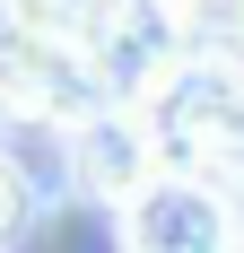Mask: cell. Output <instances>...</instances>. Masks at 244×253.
Returning <instances> with one entry per match:
<instances>
[{
  "label": "cell",
  "mask_w": 244,
  "mask_h": 253,
  "mask_svg": "<svg viewBox=\"0 0 244 253\" xmlns=\"http://www.w3.org/2000/svg\"><path fill=\"white\" fill-rule=\"evenodd\" d=\"M122 253H227V210L183 175H148L122 201Z\"/></svg>",
  "instance_id": "obj_1"
},
{
  "label": "cell",
  "mask_w": 244,
  "mask_h": 253,
  "mask_svg": "<svg viewBox=\"0 0 244 253\" xmlns=\"http://www.w3.org/2000/svg\"><path fill=\"white\" fill-rule=\"evenodd\" d=\"M79 183L96 192V201H131L148 183V149H140V123H122V114H105V123L79 131Z\"/></svg>",
  "instance_id": "obj_2"
},
{
  "label": "cell",
  "mask_w": 244,
  "mask_h": 253,
  "mask_svg": "<svg viewBox=\"0 0 244 253\" xmlns=\"http://www.w3.org/2000/svg\"><path fill=\"white\" fill-rule=\"evenodd\" d=\"M18 218H26V175L9 166V157H0V236L18 227Z\"/></svg>",
  "instance_id": "obj_3"
}]
</instances>
